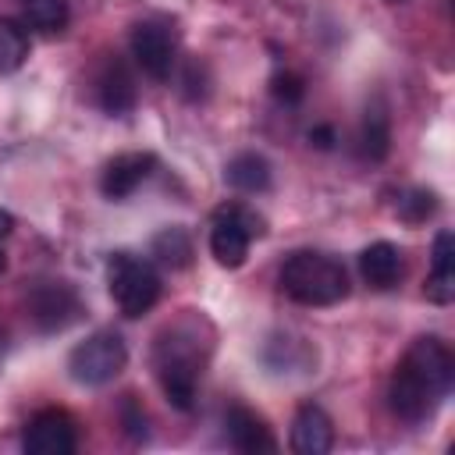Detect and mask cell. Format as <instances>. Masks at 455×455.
I'll use <instances>...</instances> for the list:
<instances>
[{"label":"cell","instance_id":"1","mask_svg":"<svg viewBox=\"0 0 455 455\" xmlns=\"http://www.w3.org/2000/svg\"><path fill=\"white\" fill-rule=\"evenodd\" d=\"M451 377H455V359L448 345L434 334L416 338L391 373L387 398L395 416L409 423H423L427 416H434L441 398L451 391Z\"/></svg>","mask_w":455,"mask_h":455},{"label":"cell","instance_id":"2","mask_svg":"<svg viewBox=\"0 0 455 455\" xmlns=\"http://www.w3.org/2000/svg\"><path fill=\"white\" fill-rule=\"evenodd\" d=\"M153 363H156V377H160V387H164L167 402L181 412H192L196 384H199V373H203L199 370L203 355H199V334L188 331V320H181L178 327L160 334Z\"/></svg>","mask_w":455,"mask_h":455},{"label":"cell","instance_id":"3","mask_svg":"<svg viewBox=\"0 0 455 455\" xmlns=\"http://www.w3.org/2000/svg\"><path fill=\"white\" fill-rule=\"evenodd\" d=\"M281 291L299 306H334L348 295V274L334 256L302 249L284 259Z\"/></svg>","mask_w":455,"mask_h":455},{"label":"cell","instance_id":"4","mask_svg":"<svg viewBox=\"0 0 455 455\" xmlns=\"http://www.w3.org/2000/svg\"><path fill=\"white\" fill-rule=\"evenodd\" d=\"M107 284L110 299L121 309V316H142L156 306L160 299V274L153 270L149 259H139L132 252H114L107 263Z\"/></svg>","mask_w":455,"mask_h":455},{"label":"cell","instance_id":"5","mask_svg":"<svg viewBox=\"0 0 455 455\" xmlns=\"http://www.w3.org/2000/svg\"><path fill=\"white\" fill-rule=\"evenodd\" d=\"M128 363V345L117 331H96L85 341H78L68 355V373L82 387H103L110 384Z\"/></svg>","mask_w":455,"mask_h":455},{"label":"cell","instance_id":"6","mask_svg":"<svg viewBox=\"0 0 455 455\" xmlns=\"http://www.w3.org/2000/svg\"><path fill=\"white\" fill-rule=\"evenodd\" d=\"M256 235H263V217H256L245 206H224V210H217L213 228H210V252L220 267L235 270L245 263L249 242Z\"/></svg>","mask_w":455,"mask_h":455},{"label":"cell","instance_id":"7","mask_svg":"<svg viewBox=\"0 0 455 455\" xmlns=\"http://www.w3.org/2000/svg\"><path fill=\"white\" fill-rule=\"evenodd\" d=\"M28 316L39 331H64L78 313H82V302L75 295L71 284L64 281H39L28 288Z\"/></svg>","mask_w":455,"mask_h":455},{"label":"cell","instance_id":"8","mask_svg":"<svg viewBox=\"0 0 455 455\" xmlns=\"http://www.w3.org/2000/svg\"><path fill=\"white\" fill-rule=\"evenodd\" d=\"M21 444L28 455H71L75 451V423L60 409H43L25 427Z\"/></svg>","mask_w":455,"mask_h":455},{"label":"cell","instance_id":"9","mask_svg":"<svg viewBox=\"0 0 455 455\" xmlns=\"http://www.w3.org/2000/svg\"><path fill=\"white\" fill-rule=\"evenodd\" d=\"M132 57L135 64L156 78V82H167L171 78V68H174V43L167 36V28L153 25V21H142L132 28Z\"/></svg>","mask_w":455,"mask_h":455},{"label":"cell","instance_id":"10","mask_svg":"<svg viewBox=\"0 0 455 455\" xmlns=\"http://www.w3.org/2000/svg\"><path fill=\"white\" fill-rule=\"evenodd\" d=\"M156 167V156L153 153H121L114 156L107 167H103V178H100V188L107 199H128Z\"/></svg>","mask_w":455,"mask_h":455},{"label":"cell","instance_id":"11","mask_svg":"<svg viewBox=\"0 0 455 455\" xmlns=\"http://www.w3.org/2000/svg\"><path fill=\"white\" fill-rule=\"evenodd\" d=\"M334 444L331 416L320 405H302L291 419V451L295 455H327Z\"/></svg>","mask_w":455,"mask_h":455},{"label":"cell","instance_id":"12","mask_svg":"<svg viewBox=\"0 0 455 455\" xmlns=\"http://www.w3.org/2000/svg\"><path fill=\"white\" fill-rule=\"evenodd\" d=\"M224 423H228V437H231V444H235L238 451H245V455L274 451V448H277L270 427H267L252 409H245V405H231L228 416H224Z\"/></svg>","mask_w":455,"mask_h":455},{"label":"cell","instance_id":"13","mask_svg":"<svg viewBox=\"0 0 455 455\" xmlns=\"http://www.w3.org/2000/svg\"><path fill=\"white\" fill-rule=\"evenodd\" d=\"M359 274L373 288H391L402 277V252L391 242H373L359 252Z\"/></svg>","mask_w":455,"mask_h":455},{"label":"cell","instance_id":"14","mask_svg":"<svg viewBox=\"0 0 455 455\" xmlns=\"http://www.w3.org/2000/svg\"><path fill=\"white\" fill-rule=\"evenodd\" d=\"M96 92H100V107L107 110V114H128L132 107H135V85H132V75L124 71V64H117V60H110L107 64V71L100 75V82H96Z\"/></svg>","mask_w":455,"mask_h":455},{"label":"cell","instance_id":"15","mask_svg":"<svg viewBox=\"0 0 455 455\" xmlns=\"http://www.w3.org/2000/svg\"><path fill=\"white\" fill-rule=\"evenodd\" d=\"M224 181L238 192H263L270 185V164L259 153H238L224 167Z\"/></svg>","mask_w":455,"mask_h":455},{"label":"cell","instance_id":"16","mask_svg":"<svg viewBox=\"0 0 455 455\" xmlns=\"http://www.w3.org/2000/svg\"><path fill=\"white\" fill-rule=\"evenodd\" d=\"M28 60V32L14 18H0V75H14Z\"/></svg>","mask_w":455,"mask_h":455},{"label":"cell","instance_id":"17","mask_svg":"<svg viewBox=\"0 0 455 455\" xmlns=\"http://www.w3.org/2000/svg\"><path fill=\"white\" fill-rule=\"evenodd\" d=\"M21 25L53 36L68 25V4L64 0H21Z\"/></svg>","mask_w":455,"mask_h":455},{"label":"cell","instance_id":"18","mask_svg":"<svg viewBox=\"0 0 455 455\" xmlns=\"http://www.w3.org/2000/svg\"><path fill=\"white\" fill-rule=\"evenodd\" d=\"M391 146V128H387V114L384 110H366L363 128H359V153L366 160H384Z\"/></svg>","mask_w":455,"mask_h":455},{"label":"cell","instance_id":"19","mask_svg":"<svg viewBox=\"0 0 455 455\" xmlns=\"http://www.w3.org/2000/svg\"><path fill=\"white\" fill-rule=\"evenodd\" d=\"M153 256L164 263V267H188L192 263V238L185 228H164L156 238H153Z\"/></svg>","mask_w":455,"mask_h":455},{"label":"cell","instance_id":"20","mask_svg":"<svg viewBox=\"0 0 455 455\" xmlns=\"http://www.w3.org/2000/svg\"><path fill=\"white\" fill-rule=\"evenodd\" d=\"M434 213H437V196L427 192V188H412V192H405L398 199V217L409 220V224H423Z\"/></svg>","mask_w":455,"mask_h":455},{"label":"cell","instance_id":"21","mask_svg":"<svg viewBox=\"0 0 455 455\" xmlns=\"http://www.w3.org/2000/svg\"><path fill=\"white\" fill-rule=\"evenodd\" d=\"M423 295L430 302H437V306H448L455 299V267H444V270L434 267L430 277H427V284H423Z\"/></svg>","mask_w":455,"mask_h":455},{"label":"cell","instance_id":"22","mask_svg":"<svg viewBox=\"0 0 455 455\" xmlns=\"http://www.w3.org/2000/svg\"><path fill=\"white\" fill-rule=\"evenodd\" d=\"M270 92H274V100H281V103H299V100H302V92H306V85H302V78H299V75L281 71V75H274V78H270Z\"/></svg>","mask_w":455,"mask_h":455},{"label":"cell","instance_id":"23","mask_svg":"<svg viewBox=\"0 0 455 455\" xmlns=\"http://www.w3.org/2000/svg\"><path fill=\"white\" fill-rule=\"evenodd\" d=\"M124 427H128L132 434H139V427L146 430V416H142V412L135 409V402H132V395L124 398Z\"/></svg>","mask_w":455,"mask_h":455},{"label":"cell","instance_id":"24","mask_svg":"<svg viewBox=\"0 0 455 455\" xmlns=\"http://www.w3.org/2000/svg\"><path fill=\"white\" fill-rule=\"evenodd\" d=\"M309 142L320 146V149H331V146H334V128H327V124H323V128H313V132H309Z\"/></svg>","mask_w":455,"mask_h":455},{"label":"cell","instance_id":"25","mask_svg":"<svg viewBox=\"0 0 455 455\" xmlns=\"http://www.w3.org/2000/svg\"><path fill=\"white\" fill-rule=\"evenodd\" d=\"M11 228H14V217H11L7 210H0V242L11 235ZM4 263H7V259H4V249H0V270H4Z\"/></svg>","mask_w":455,"mask_h":455},{"label":"cell","instance_id":"26","mask_svg":"<svg viewBox=\"0 0 455 455\" xmlns=\"http://www.w3.org/2000/svg\"><path fill=\"white\" fill-rule=\"evenodd\" d=\"M384 4H405V0H384Z\"/></svg>","mask_w":455,"mask_h":455}]
</instances>
